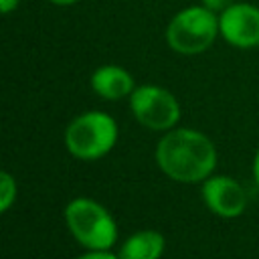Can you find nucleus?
<instances>
[{
	"mask_svg": "<svg viewBox=\"0 0 259 259\" xmlns=\"http://www.w3.org/2000/svg\"><path fill=\"white\" fill-rule=\"evenodd\" d=\"M132 109L140 123L150 130H168L180 117V107L172 93L160 87H140L132 93Z\"/></svg>",
	"mask_w": 259,
	"mask_h": 259,
	"instance_id": "obj_5",
	"label": "nucleus"
},
{
	"mask_svg": "<svg viewBox=\"0 0 259 259\" xmlns=\"http://www.w3.org/2000/svg\"><path fill=\"white\" fill-rule=\"evenodd\" d=\"M219 20L214 18L212 10L206 6H190L182 12H178L170 24H168V45L182 53V55H194L208 49L217 36Z\"/></svg>",
	"mask_w": 259,
	"mask_h": 259,
	"instance_id": "obj_2",
	"label": "nucleus"
},
{
	"mask_svg": "<svg viewBox=\"0 0 259 259\" xmlns=\"http://www.w3.org/2000/svg\"><path fill=\"white\" fill-rule=\"evenodd\" d=\"M16 4H18V0H0V8H2V12H4V14H6V12H10Z\"/></svg>",
	"mask_w": 259,
	"mask_h": 259,
	"instance_id": "obj_13",
	"label": "nucleus"
},
{
	"mask_svg": "<svg viewBox=\"0 0 259 259\" xmlns=\"http://www.w3.org/2000/svg\"><path fill=\"white\" fill-rule=\"evenodd\" d=\"M14 194H16L14 180L10 178V174L2 172V198H0V206H2V210H6V208L10 206V202L14 200Z\"/></svg>",
	"mask_w": 259,
	"mask_h": 259,
	"instance_id": "obj_10",
	"label": "nucleus"
},
{
	"mask_svg": "<svg viewBox=\"0 0 259 259\" xmlns=\"http://www.w3.org/2000/svg\"><path fill=\"white\" fill-rule=\"evenodd\" d=\"M51 2H55V4H61V6H65V4H73V2H77V0H51Z\"/></svg>",
	"mask_w": 259,
	"mask_h": 259,
	"instance_id": "obj_15",
	"label": "nucleus"
},
{
	"mask_svg": "<svg viewBox=\"0 0 259 259\" xmlns=\"http://www.w3.org/2000/svg\"><path fill=\"white\" fill-rule=\"evenodd\" d=\"M204 202L208 204L210 210H214L221 217H237L245 208V192L243 188L227 176H214L204 182L202 188Z\"/></svg>",
	"mask_w": 259,
	"mask_h": 259,
	"instance_id": "obj_7",
	"label": "nucleus"
},
{
	"mask_svg": "<svg viewBox=\"0 0 259 259\" xmlns=\"http://www.w3.org/2000/svg\"><path fill=\"white\" fill-rule=\"evenodd\" d=\"M156 160L170 178L196 182L210 174L217 154L206 136L192 130H176L160 140Z\"/></svg>",
	"mask_w": 259,
	"mask_h": 259,
	"instance_id": "obj_1",
	"label": "nucleus"
},
{
	"mask_svg": "<svg viewBox=\"0 0 259 259\" xmlns=\"http://www.w3.org/2000/svg\"><path fill=\"white\" fill-rule=\"evenodd\" d=\"M219 30L235 47L249 49L259 45V8L251 4H231L219 18Z\"/></svg>",
	"mask_w": 259,
	"mask_h": 259,
	"instance_id": "obj_6",
	"label": "nucleus"
},
{
	"mask_svg": "<svg viewBox=\"0 0 259 259\" xmlns=\"http://www.w3.org/2000/svg\"><path fill=\"white\" fill-rule=\"evenodd\" d=\"M91 87L95 89V93H99L105 99H119L134 89V79L121 67L107 65L93 73Z\"/></svg>",
	"mask_w": 259,
	"mask_h": 259,
	"instance_id": "obj_8",
	"label": "nucleus"
},
{
	"mask_svg": "<svg viewBox=\"0 0 259 259\" xmlns=\"http://www.w3.org/2000/svg\"><path fill=\"white\" fill-rule=\"evenodd\" d=\"M79 259H119V257H113L109 253H101V251H95V253H89V255H83Z\"/></svg>",
	"mask_w": 259,
	"mask_h": 259,
	"instance_id": "obj_12",
	"label": "nucleus"
},
{
	"mask_svg": "<svg viewBox=\"0 0 259 259\" xmlns=\"http://www.w3.org/2000/svg\"><path fill=\"white\" fill-rule=\"evenodd\" d=\"M164 251V237L156 231H142L130 237L119 249V259H158Z\"/></svg>",
	"mask_w": 259,
	"mask_h": 259,
	"instance_id": "obj_9",
	"label": "nucleus"
},
{
	"mask_svg": "<svg viewBox=\"0 0 259 259\" xmlns=\"http://www.w3.org/2000/svg\"><path fill=\"white\" fill-rule=\"evenodd\" d=\"M208 10H225L233 4V0H202Z\"/></svg>",
	"mask_w": 259,
	"mask_h": 259,
	"instance_id": "obj_11",
	"label": "nucleus"
},
{
	"mask_svg": "<svg viewBox=\"0 0 259 259\" xmlns=\"http://www.w3.org/2000/svg\"><path fill=\"white\" fill-rule=\"evenodd\" d=\"M253 170H255V180H257V184H259V152H257V156H255V166H253Z\"/></svg>",
	"mask_w": 259,
	"mask_h": 259,
	"instance_id": "obj_14",
	"label": "nucleus"
},
{
	"mask_svg": "<svg viewBox=\"0 0 259 259\" xmlns=\"http://www.w3.org/2000/svg\"><path fill=\"white\" fill-rule=\"evenodd\" d=\"M117 138V125L107 113L89 111L67 127V148L77 158H99L111 150Z\"/></svg>",
	"mask_w": 259,
	"mask_h": 259,
	"instance_id": "obj_4",
	"label": "nucleus"
},
{
	"mask_svg": "<svg viewBox=\"0 0 259 259\" xmlns=\"http://www.w3.org/2000/svg\"><path fill=\"white\" fill-rule=\"evenodd\" d=\"M65 217L71 233L85 247L103 251L113 245L117 235L115 223L101 204L87 198H77L67 206Z\"/></svg>",
	"mask_w": 259,
	"mask_h": 259,
	"instance_id": "obj_3",
	"label": "nucleus"
}]
</instances>
